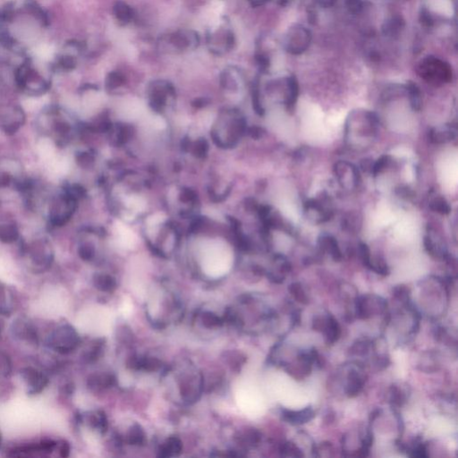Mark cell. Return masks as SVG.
I'll return each instance as SVG.
<instances>
[{"mask_svg": "<svg viewBox=\"0 0 458 458\" xmlns=\"http://www.w3.org/2000/svg\"><path fill=\"white\" fill-rule=\"evenodd\" d=\"M89 425L94 429L99 430L102 433H105L108 429V420L106 414L102 411H98L97 413L91 414L89 418Z\"/></svg>", "mask_w": 458, "mask_h": 458, "instance_id": "cell-31", "label": "cell"}, {"mask_svg": "<svg viewBox=\"0 0 458 458\" xmlns=\"http://www.w3.org/2000/svg\"><path fill=\"white\" fill-rule=\"evenodd\" d=\"M288 290H289V292L291 294V296H293V298H294L296 302H298V303H300V304H304V305L308 304V296H307L306 293L304 291V288H303L302 284L298 283V282L292 283V284L289 286Z\"/></svg>", "mask_w": 458, "mask_h": 458, "instance_id": "cell-32", "label": "cell"}, {"mask_svg": "<svg viewBox=\"0 0 458 458\" xmlns=\"http://www.w3.org/2000/svg\"><path fill=\"white\" fill-rule=\"evenodd\" d=\"M323 334L329 345H334L341 337V327L333 315H328L326 320Z\"/></svg>", "mask_w": 458, "mask_h": 458, "instance_id": "cell-21", "label": "cell"}, {"mask_svg": "<svg viewBox=\"0 0 458 458\" xmlns=\"http://www.w3.org/2000/svg\"><path fill=\"white\" fill-rule=\"evenodd\" d=\"M319 246L322 251L329 253L335 261H341L343 259V254L341 251L337 239L329 235H323L319 238Z\"/></svg>", "mask_w": 458, "mask_h": 458, "instance_id": "cell-19", "label": "cell"}, {"mask_svg": "<svg viewBox=\"0 0 458 458\" xmlns=\"http://www.w3.org/2000/svg\"><path fill=\"white\" fill-rule=\"evenodd\" d=\"M333 172L341 187L346 190H353L361 182L360 171L352 163L339 160L334 165Z\"/></svg>", "mask_w": 458, "mask_h": 458, "instance_id": "cell-10", "label": "cell"}, {"mask_svg": "<svg viewBox=\"0 0 458 458\" xmlns=\"http://www.w3.org/2000/svg\"><path fill=\"white\" fill-rule=\"evenodd\" d=\"M359 252H360V257H361L362 263H363L365 267L369 268L372 255H371V251H370L368 245L364 243H360L359 244Z\"/></svg>", "mask_w": 458, "mask_h": 458, "instance_id": "cell-49", "label": "cell"}, {"mask_svg": "<svg viewBox=\"0 0 458 458\" xmlns=\"http://www.w3.org/2000/svg\"><path fill=\"white\" fill-rule=\"evenodd\" d=\"M287 96L285 103L288 110H292L296 105L299 96V84L295 75H291L287 79Z\"/></svg>", "mask_w": 458, "mask_h": 458, "instance_id": "cell-22", "label": "cell"}, {"mask_svg": "<svg viewBox=\"0 0 458 458\" xmlns=\"http://www.w3.org/2000/svg\"><path fill=\"white\" fill-rule=\"evenodd\" d=\"M389 161L390 160H389V157L388 155L381 156V158H379L376 162L373 163L372 168H371V173L374 176L381 174V172L385 169L386 166H388Z\"/></svg>", "mask_w": 458, "mask_h": 458, "instance_id": "cell-45", "label": "cell"}, {"mask_svg": "<svg viewBox=\"0 0 458 458\" xmlns=\"http://www.w3.org/2000/svg\"><path fill=\"white\" fill-rule=\"evenodd\" d=\"M17 85L32 95L44 94L49 89V81H45L30 65H23L16 73Z\"/></svg>", "mask_w": 458, "mask_h": 458, "instance_id": "cell-6", "label": "cell"}, {"mask_svg": "<svg viewBox=\"0 0 458 458\" xmlns=\"http://www.w3.org/2000/svg\"><path fill=\"white\" fill-rule=\"evenodd\" d=\"M280 454L282 456L290 457H302L304 454L302 450L292 442H285L280 447Z\"/></svg>", "mask_w": 458, "mask_h": 458, "instance_id": "cell-33", "label": "cell"}, {"mask_svg": "<svg viewBox=\"0 0 458 458\" xmlns=\"http://www.w3.org/2000/svg\"><path fill=\"white\" fill-rule=\"evenodd\" d=\"M58 66L64 70H73L76 65V60L72 56H63L58 59Z\"/></svg>", "mask_w": 458, "mask_h": 458, "instance_id": "cell-47", "label": "cell"}, {"mask_svg": "<svg viewBox=\"0 0 458 458\" xmlns=\"http://www.w3.org/2000/svg\"><path fill=\"white\" fill-rule=\"evenodd\" d=\"M161 361L153 357H140L139 370H145L147 372H157L161 368Z\"/></svg>", "mask_w": 458, "mask_h": 458, "instance_id": "cell-35", "label": "cell"}, {"mask_svg": "<svg viewBox=\"0 0 458 458\" xmlns=\"http://www.w3.org/2000/svg\"><path fill=\"white\" fill-rule=\"evenodd\" d=\"M22 253L28 255L36 270L44 271L50 268L54 259L52 246L49 240L40 238L22 245Z\"/></svg>", "mask_w": 458, "mask_h": 458, "instance_id": "cell-5", "label": "cell"}, {"mask_svg": "<svg viewBox=\"0 0 458 458\" xmlns=\"http://www.w3.org/2000/svg\"><path fill=\"white\" fill-rule=\"evenodd\" d=\"M78 254L81 257V259H83V260H86V261L90 260L94 258V248L90 244H88V243L81 244V245H80L79 249H78Z\"/></svg>", "mask_w": 458, "mask_h": 458, "instance_id": "cell-46", "label": "cell"}, {"mask_svg": "<svg viewBox=\"0 0 458 458\" xmlns=\"http://www.w3.org/2000/svg\"><path fill=\"white\" fill-rule=\"evenodd\" d=\"M114 384L115 378L111 374H94L88 379V386L91 389H107Z\"/></svg>", "mask_w": 458, "mask_h": 458, "instance_id": "cell-24", "label": "cell"}, {"mask_svg": "<svg viewBox=\"0 0 458 458\" xmlns=\"http://www.w3.org/2000/svg\"><path fill=\"white\" fill-rule=\"evenodd\" d=\"M116 15L119 20L126 22V21L129 20L132 17V11L126 5L120 3L116 8Z\"/></svg>", "mask_w": 458, "mask_h": 458, "instance_id": "cell-48", "label": "cell"}, {"mask_svg": "<svg viewBox=\"0 0 458 458\" xmlns=\"http://www.w3.org/2000/svg\"><path fill=\"white\" fill-rule=\"evenodd\" d=\"M12 332L16 338L27 340L33 345L39 344V337L35 327L25 318H19L14 321Z\"/></svg>", "mask_w": 458, "mask_h": 458, "instance_id": "cell-14", "label": "cell"}, {"mask_svg": "<svg viewBox=\"0 0 458 458\" xmlns=\"http://www.w3.org/2000/svg\"><path fill=\"white\" fill-rule=\"evenodd\" d=\"M406 94L409 97L411 107L414 111H419L422 108V99L421 89L414 81H408L406 86Z\"/></svg>", "mask_w": 458, "mask_h": 458, "instance_id": "cell-25", "label": "cell"}, {"mask_svg": "<svg viewBox=\"0 0 458 458\" xmlns=\"http://www.w3.org/2000/svg\"><path fill=\"white\" fill-rule=\"evenodd\" d=\"M94 283L95 288L102 292H113L117 288V282L115 279L109 275H104V274L95 275Z\"/></svg>", "mask_w": 458, "mask_h": 458, "instance_id": "cell-28", "label": "cell"}, {"mask_svg": "<svg viewBox=\"0 0 458 458\" xmlns=\"http://www.w3.org/2000/svg\"><path fill=\"white\" fill-rule=\"evenodd\" d=\"M182 444L181 440L175 437H171L168 439H166V441L161 446L160 456L166 457V456L177 455L182 452Z\"/></svg>", "mask_w": 458, "mask_h": 458, "instance_id": "cell-26", "label": "cell"}, {"mask_svg": "<svg viewBox=\"0 0 458 458\" xmlns=\"http://www.w3.org/2000/svg\"><path fill=\"white\" fill-rule=\"evenodd\" d=\"M381 412L382 410L380 409V408H377V409L373 410V412L370 414L369 421L371 423H373L376 419H377L380 415H381Z\"/></svg>", "mask_w": 458, "mask_h": 458, "instance_id": "cell-56", "label": "cell"}, {"mask_svg": "<svg viewBox=\"0 0 458 458\" xmlns=\"http://www.w3.org/2000/svg\"><path fill=\"white\" fill-rule=\"evenodd\" d=\"M21 376L31 388L28 392L30 395L41 393L49 384V378L32 367H26L22 370Z\"/></svg>", "mask_w": 458, "mask_h": 458, "instance_id": "cell-13", "label": "cell"}, {"mask_svg": "<svg viewBox=\"0 0 458 458\" xmlns=\"http://www.w3.org/2000/svg\"><path fill=\"white\" fill-rule=\"evenodd\" d=\"M25 111L20 106L0 107V130L8 135H14L25 125Z\"/></svg>", "mask_w": 458, "mask_h": 458, "instance_id": "cell-9", "label": "cell"}, {"mask_svg": "<svg viewBox=\"0 0 458 458\" xmlns=\"http://www.w3.org/2000/svg\"><path fill=\"white\" fill-rule=\"evenodd\" d=\"M59 454L61 457H67L70 454V445L69 443L65 440L61 441L60 447H59Z\"/></svg>", "mask_w": 458, "mask_h": 458, "instance_id": "cell-54", "label": "cell"}, {"mask_svg": "<svg viewBox=\"0 0 458 458\" xmlns=\"http://www.w3.org/2000/svg\"><path fill=\"white\" fill-rule=\"evenodd\" d=\"M1 446H2V435H1V432H0V449H1Z\"/></svg>", "mask_w": 458, "mask_h": 458, "instance_id": "cell-59", "label": "cell"}, {"mask_svg": "<svg viewBox=\"0 0 458 458\" xmlns=\"http://www.w3.org/2000/svg\"><path fill=\"white\" fill-rule=\"evenodd\" d=\"M312 41V33L304 25H295L288 30L285 36V49L291 55L305 52Z\"/></svg>", "mask_w": 458, "mask_h": 458, "instance_id": "cell-8", "label": "cell"}, {"mask_svg": "<svg viewBox=\"0 0 458 458\" xmlns=\"http://www.w3.org/2000/svg\"><path fill=\"white\" fill-rule=\"evenodd\" d=\"M12 372V362L7 353L0 352V375L8 377Z\"/></svg>", "mask_w": 458, "mask_h": 458, "instance_id": "cell-42", "label": "cell"}, {"mask_svg": "<svg viewBox=\"0 0 458 458\" xmlns=\"http://www.w3.org/2000/svg\"><path fill=\"white\" fill-rule=\"evenodd\" d=\"M342 225L345 230L356 231L358 230V227L361 226V221L358 218V216L353 214V213H349L348 215L345 216V219L343 218Z\"/></svg>", "mask_w": 458, "mask_h": 458, "instance_id": "cell-41", "label": "cell"}, {"mask_svg": "<svg viewBox=\"0 0 458 458\" xmlns=\"http://www.w3.org/2000/svg\"><path fill=\"white\" fill-rule=\"evenodd\" d=\"M319 4L322 7H325V8H329V7H331L333 5L335 4L336 0H318Z\"/></svg>", "mask_w": 458, "mask_h": 458, "instance_id": "cell-57", "label": "cell"}, {"mask_svg": "<svg viewBox=\"0 0 458 458\" xmlns=\"http://www.w3.org/2000/svg\"><path fill=\"white\" fill-rule=\"evenodd\" d=\"M327 317L315 316L312 320V329L318 332H323Z\"/></svg>", "mask_w": 458, "mask_h": 458, "instance_id": "cell-50", "label": "cell"}, {"mask_svg": "<svg viewBox=\"0 0 458 458\" xmlns=\"http://www.w3.org/2000/svg\"><path fill=\"white\" fill-rule=\"evenodd\" d=\"M423 243L427 252L435 259L445 260L446 257L449 255L446 250L445 241L433 227L429 226L427 228Z\"/></svg>", "mask_w": 458, "mask_h": 458, "instance_id": "cell-12", "label": "cell"}, {"mask_svg": "<svg viewBox=\"0 0 458 458\" xmlns=\"http://www.w3.org/2000/svg\"><path fill=\"white\" fill-rule=\"evenodd\" d=\"M457 130L452 125L433 127L429 132V139L434 144H443L452 142L456 137Z\"/></svg>", "mask_w": 458, "mask_h": 458, "instance_id": "cell-17", "label": "cell"}, {"mask_svg": "<svg viewBox=\"0 0 458 458\" xmlns=\"http://www.w3.org/2000/svg\"><path fill=\"white\" fill-rule=\"evenodd\" d=\"M73 390H74V386H73V383H68V384L64 386V393L66 394V395H71V394L73 393Z\"/></svg>", "mask_w": 458, "mask_h": 458, "instance_id": "cell-58", "label": "cell"}, {"mask_svg": "<svg viewBox=\"0 0 458 458\" xmlns=\"http://www.w3.org/2000/svg\"><path fill=\"white\" fill-rule=\"evenodd\" d=\"M369 269L383 277L388 276L390 272L388 264L382 258H377L376 259L372 258Z\"/></svg>", "mask_w": 458, "mask_h": 458, "instance_id": "cell-36", "label": "cell"}, {"mask_svg": "<svg viewBox=\"0 0 458 458\" xmlns=\"http://www.w3.org/2000/svg\"><path fill=\"white\" fill-rule=\"evenodd\" d=\"M409 456L411 457L426 458L429 456L428 446L426 443L419 441L415 446L410 450Z\"/></svg>", "mask_w": 458, "mask_h": 458, "instance_id": "cell-43", "label": "cell"}, {"mask_svg": "<svg viewBox=\"0 0 458 458\" xmlns=\"http://www.w3.org/2000/svg\"><path fill=\"white\" fill-rule=\"evenodd\" d=\"M203 323L208 329L219 328L223 324V320L216 315L213 312H204L203 315Z\"/></svg>", "mask_w": 458, "mask_h": 458, "instance_id": "cell-38", "label": "cell"}, {"mask_svg": "<svg viewBox=\"0 0 458 458\" xmlns=\"http://www.w3.org/2000/svg\"><path fill=\"white\" fill-rule=\"evenodd\" d=\"M6 296H5L4 288L0 287V313L5 316H9L11 311L6 304Z\"/></svg>", "mask_w": 458, "mask_h": 458, "instance_id": "cell-51", "label": "cell"}, {"mask_svg": "<svg viewBox=\"0 0 458 458\" xmlns=\"http://www.w3.org/2000/svg\"><path fill=\"white\" fill-rule=\"evenodd\" d=\"M38 127L41 134L52 138L58 145L68 142L73 132L68 116L56 106L49 107L40 115Z\"/></svg>", "mask_w": 458, "mask_h": 458, "instance_id": "cell-2", "label": "cell"}, {"mask_svg": "<svg viewBox=\"0 0 458 458\" xmlns=\"http://www.w3.org/2000/svg\"><path fill=\"white\" fill-rule=\"evenodd\" d=\"M26 6H27V9L30 10V12L34 15L37 17V19L41 21L42 24L48 25L49 20H48V17L46 15V13L34 0H27Z\"/></svg>", "mask_w": 458, "mask_h": 458, "instance_id": "cell-37", "label": "cell"}, {"mask_svg": "<svg viewBox=\"0 0 458 458\" xmlns=\"http://www.w3.org/2000/svg\"><path fill=\"white\" fill-rule=\"evenodd\" d=\"M346 6L348 8L350 12L353 14L360 13L362 9V2L361 0H347L346 1Z\"/></svg>", "mask_w": 458, "mask_h": 458, "instance_id": "cell-52", "label": "cell"}, {"mask_svg": "<svg viewBox=\"0 0 458 458\" xmlns=\"http://www.w3.org/2000/svg\"><path fill=\"white\" fill-rule=\"evenodd\" d=\"M405 27V21L403 20L401 17H391L388 22H386L383 25V33L386 36H398L401 33L402 30Z\"/></svg>", "mask_w": 458, "mask_h": 458, "instance_id": "cell-27", "label": "cell"}, {"mask_svg": "<svg viewBox=\"0 0 458 458\" xmlns=\"http://www.w3.org/2000/svg\"><path fill=\"white\" fill-rule=\"evenodd\" d=\"M417 71L423 80L436 86L447 83L453 78V71L449 64L431 56L421 61Z\"/></svg>", "mask_w": 458, "mask_h": 458, "instance_id": "cell-4", "label": "cell"}, {"mask_svg": "<svg viewBox=\"0 0 458 458\" xmlns=\"http://www.w3.org/2000/svg\"><path fill=\"white\" fill-rule=\"evenodd\" d=\"M20 239V230L17 224L13 221L0 222V242L14 243Z\"/></svg>", "mask_w": 458, "mask_h": 458, "instance_id": "cell-20", "label": "cell"}, {"mask_svg": "<svg viewBox=\"0 0 458 458\" xmlns=\"http://www.w3.org/2000/svg\"><path fill=\"white\" fill-rule=\"evenodd\" d=\"M429 206L432 211L437 212L438 214H441V215H447L451 211L449 203H447L446 200L440 195H434L433 197H431L430 203H429Z\"/></svg>", "mask_w": 458, "mask_h": 458, "instance_id": "cell-30", "label": "cell"}, {"mask_svg": "<svg viewBox=\"0 0 458 458\" xmlns=\"http://www.w3.org/2000/svg\"><path fill=\"white\" fill-rule=\"evenodd\" d=\"M389 394H390L389 402H390L391 406L395 408H400L406 404V400H407L406 393L398 386H391V388L389 389Z\"/></svg>", "mask_w": 458, "mask_h": 458, "instance_id": "cell-29", "label": "cell"}, {"mask_svg": "<svg viewBox=\"0 0 458 458\" xmlns=\"http://www.w3.org/2000/svg\"><path fill=\"white\" fill-rule=\"evenodd\" d=\"M371 342L367 339H361L358 340L352 345L350 348V352L352 354L354 355H359V356H363L369 353L370 347H371Z\"/></svg>", "mask_w": 458, "mask_h": 458, "instance_id": "cell-39", "label": "cell"}, {"mask_svg": "<svg viewBox=\"0 0 458 458\" xmlns=\"http://www.w3.org/2000/svg\"><path fill=\"white\" fill-rule=\"evenodd\" d=\"M281 417L285 422L293 425H302L311 422L315 417V412L312 406L302 410H281Z\"/></svg>", "mask_w": 458, "mask_h": 458, "instance_id": "cell-15", "label": "cell"}, {"mask_svg": "<svg viewBox=\"0 0 458 458\" xmlns=\"http://www.w3.org/2000/svg\"><path fill=\"white\" fill-rule=\"evenodd\" d=\"M379 118L368 110H353L345 124V140L355 149L369 147L377 136Z\"/></svg>", "mask_w": 458, "mask_h": 458, "instance_id": "cell-1", "label": "cell"}, {"mask_svg": "<svg viewBox=\"0 0 458 458\" xmlns=\"http://www.w3.org/2000/svg\"><path fill=\"white\" fill-rule=\"evenodd\" d=\"M145 440V435L141 426L134 424L130 429L128 433V442L132 445H142Z\"/></svg>", "mask_w": 458, "mask_h": 458, "instance_id": "cell-34", "label": "cell"}, {"mask_svg": "<svg viewBox=\"0 0 458 458\" xmlns=\"http://www.w3.org/2000/svg\"><path fill=\"white\" fill-rule=\"evenodd\" d=\"M80 337L71 325H63L56 329L49 337L48 344L61 354H67L77 347Z\"/></svg>", "mask_w": 458, "mask_h": 458, "instance_id": "cell-7", "label": "cell"}, {"mask_svg": "<svg viewBox=\"0 0 458 458\" xmlns=\"http://www.w3.org/2000/svg\"><path fill=\"white\" fill-rule=\"evenodd\" d=\"M421 21H422V24L427 27H431L434 24L433 18L430 16V13L425 9L422 10V14H421Z\"/></svg>", "mask_w": 458, "mask_h": 458, "instance_id": "cell-53", "label": "cell"}, {"mask_svg": "<svg viewBox=\"0 0 458 458\" xmlns=\"http://www.w3.org/2000/svg\"><path fill=\"white\" fill-rule=\"evenodd\" d=\"M365 384L363 373L356 369H352L346 377L345 394L350 398H355L361 393Z\"/></svg>", "mask_w": 458, "mask_h": 458, "instance_id": "cell-18", "label": "cell"}, {"mask_svg": "<svg viewBox=\"0 0 458 458\" xmlns=\"http://www.w3.org/2000/svg\"><path fill=\"white\" fill-rule=\"evenodd\" d=\"M305 212L309 219L315 223H323L332 218L333 212L330 209L326 207L322 203L311 200L305 203Z\"/></svg>", "mask_w": 458, "mask_h": 458, "instance_id": "cell-16", "label": "cell"}, {"mask_svg": "<svg viewBox=\"0 0 458 458\" xmlns=\"http://www.w3.org/2000/svg\"><path fill=\"white\" fill-rule=\"evenodd\" d=\"M77 201L64 188L53 196L49 201L47 212L49 225L53 227L65 226L73 217L77 208Z\"/></svg>", "mask_w": 458, "mask_h": 458, "instance_id": "cell-3", "label": "cell"}, {"mask_svg": "<svg viewBox=\"0 0 458 458\" xmlns=\"http://www.w3.org/2000/svg\"><path fill=\"white\" fill-rule=\"evenodd\" d=\"M302 317L300 310H296L292 312V324L294 327L300 325Z\"/></svg>", "mask_w": 458, "mask_h": 458, "instance_id": "cell-55", "label": "cell"}, {"mask_svg": "<svg viewBox=\"0 0 458 458\" xmlns=\"http://www.w3.org/2000/svg\"><path fill=\"white\" fill-rule=\"evenodd\" d=\"M393 296L395 299L400 301L403 304H408L410 298V289L405 285H399L393 288Z\"/></svg>", "mask_w": 458, "mask_h": 458, "instance_id": "cell-40", "label": "cell"}, {"mask_svg": "<svg viewBox=\"0 0 458 458\" xmlns=\"http://www.w3.org/2000/svg\"><path fill=\"white\" fill-rule=\"evenodd\" d=\"M243 438L244 442L247 443V445L249 446H255V445H258L260 441L261 434L259 430L251 429L244 433Z\"/></svg>", "mask_w": 458, "mask_h": 458, "instance_id": "cell-44", "label": "cell"}, {"mask_svg": "<svg viewBox=\"0 0 458 458\" xmlns=\"http://www.w3.org/2000/svg\"><path fill=\"white\" fill-rule=\"evenodd\" d=\"M371 296H357L355 298V315L359 320H368L373 316Z\"/></svg>", "mask_w": 458, "mask_h": 458, "instance_id": "cell-23", "label": "cell"}, {"mask_svg": "<svg viewBox=\"0 0 458 458\" xmlns=\"http://www.w3.org/2000/svg\"><path fill=\"white\" fill-rule=\"evenodd\" d=\"M25 180L22 177V167L20 163L13 159H8L0 162V189L14 187L18 188Z\"/></svg>", "mask_w": 458, "mask_h": 458, "instance_id": "cell-11", "label": "cell"}]
</instances>
